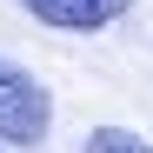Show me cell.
Here are the masks:
<instances>
[{
  "label": "cell",
  "instance_id": "obj_3",
  "mask_svg": "<svg viewBox=\"0 0 153 153\" xmlns=\"http://www.w3.org/2000/svg\"><path fill=\"white\" fill-rule=\"evenodd\" d=\"M87 153H153V146L133 140V133H120V126H100V133H87Z\"/></svg>",
  "mask_w": 153,
  "mask_h": 153
},
{
  "label": "cell",
  "instance_id": "obj_1",
  "mask_svg": "<svg viewBox=\"0 0 153 153\" xmlns=\"http://www.w3.org/2000/svg\"><path fill=\"white\" fill-rule=\"evenodd\" d=\"M47 126H53V100H47V87L33 80L27 67L0 60V140H7V146H40Z\"/></svg>",
  "mask_w": 153,
  "mask_h": 153
},
{
  "label": "cell",
  "instance_id": "obj_2",
  "mask_svg": "<svg viewBox=\"0 0 153 153\" xmlns=\"http://www.w3.org/2000/svg\"><path fill=\"white\" fill-rule=\"evenodd\" d=\"M20 7L33 20H47V27H60V33H93V27L126 13V0H20Z\"/></svg>",
  "mask_w": 153,
  "mask_h": 153
}]
</instances>
